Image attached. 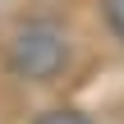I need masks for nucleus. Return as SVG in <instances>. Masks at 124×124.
<instances>
[{
  "instance_id": "f257e3e1",
  "label": "nucleus",
  "mask_w": 124,
  "mask_h": 124,
  "mask_svg": "<svg viewBox=\"0 0 124 124\" xmlns=\"http://www.w3.org/2000/svg\"><path fill=\"white\" fill-rule=\"evenodd\" d=\"M9 74L23 83H51L64 64H69V32L55 18H28L14 28L9 46H5Z\"/></svg>"
},
{
  "instance_id": "f03ea898",
  "label": "nucleus",
  "mask_w": 124,
  "mask_h": 124,
  "mask_svg": "<svg viewBox=\"0 0 124 124\" xmlns=\"http://www.w3.org/2000/svg\"><path fill=\"white\" fill-rule=\"evenodd\" d=\"M101 18L115 32V41H124V0H101Z\"/></svg>"
},
{
  "instance_id": "7ed1b4c3",
  "label": "nucleus",
  "mask_w": 124,
  "mask_h": 124,
  "mask_svg": "<svg viewBox=\"0 0 124 124\" xmlns=\"http://www.w3.org/2000/svg\"><path fill=\"white\" fill-rule=\"evenodd\" d=\"M37 124H92V120L78 115V110H51V115H41Z\"/></svg>"
}]
</instances>
